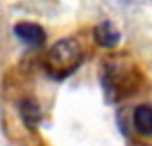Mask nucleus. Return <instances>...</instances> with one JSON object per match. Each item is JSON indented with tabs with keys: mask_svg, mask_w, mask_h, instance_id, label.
Instances as JSON below:
<instances>
[{
	"mask_svg": "<svg viewBox=\"0 0 152 146\" xmlns=\"http://www.w3.org/2000/svg\"><path fill=\"white\" fill-rule=\"evenodd\" d=\"M134 69L127 64L122 66V62H116L113 68H107L106 71V87L107 95L113 96V100H120L122 96L134 91Z\"/></svg>",
	"mask_w": 152,
	"mask_h": 146,
	"instance_id": "f03ea898",
	"label": "nucleus"
},
{
	"mask_svg": "<svg viewBox=\"0 0 152 146\" xmlns=\"http://www.w3.org/2000/svg\"><path fill=\"white\" fill-rule=\"evenodd\" d=\"M15 34L20 41H23L25 45H31V46H41L47 39V34L45 30L36 25V23H29V22H23V23H16L15 25Z\"/></svg>",
	"mask_w": 152,
	"mask_h": 146,
	"instance_id": "7ed1b4c3",
	"label": "nucleus"
},
{
	"mask_svg": "<svg viewBox=\"0 0 152 146\" xmlns=\"http://www.w3.org/2000/svg\"><path fill=\"white\" fill-rule=\"evenodd\" d=\"M93 36H95V41H97L100 46H104V48H113V46H116L118 41H120V32H118V29H116L111 22H102V23H99V25L95 27Z\"/></svg>",
	"mask_w": 152,
	"mask_h": 146,
	"instance_id": "20e7f679",
	"label": "nucleus"
},
{
	"mask_svg": "<svg viewBox=\"0 0 152 146\" xmlns=\"http://www.w3.org/2000/svg\"><path fill=\"white\" fill-rule=\"evenodd\" d=\"M132 125L138 134L152 135V107L147 103L138 105L132 114Z\"/></svg>",
	"mask_w": 152,
	"mask_h": 146,
	"instance_id": "39448f33",
	"label": "nucleus"
},
{
	"mask_svg": "<svg viewBox=\"0 0 152 146\" xmlns=\"http://www.w3.org/2000/svg\"><path fill=\"white\" fill-rule=\"evenodd\" d=\"M83 62V48L81 45L72 39H59L45 57V68L48 75L54 79H64L70 73H73Z\"/></svg>",
	"mask_w": 152,
	"mask_h": 146,
	"instance_id": "f257e3e1",
	"label": "nucleus"
}]
</instances>
